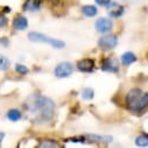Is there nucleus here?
Returning a JSON list of instances; mask_svg holds the SVG:
<instances>
[{
  "mask_svg": "<svg viewBox=\"0 0 148 148\" xmlns=\"http://www.w3.org/2000/svg\"><path fill=\"white\" fill-rule=\"evenodd\" d=\"M26 107L29 112L38 113L43 121L53 119L55 114V103L53 101V99L45 96H30L26 101Z\"/></svg>",
  "mask_w": 148,
  "mask_h": 148,
  "instance_id": "obj_1",
  "label": "nucleus"
},
{
  "mask_svg": "<svg viewBox=\"0 0 148 148\" xmlns=\"http://www.w3.org/2000/svg\"><path fill=\"white\" fill-rule=\"evenodd\" d=\"M125 103L128 110L135 113L142 112L148 107V92H142L140 89H132L127 92Z\"/></svg>",
  "mask_w": 148,
  "mask_h": 148,
  "instance_id": "obj_2",
  "label": "nucleus"
},
{
  "mask_svg": "<svg viewBox=\"0 0 148 148\" xmlns=\"http://www.w3.org/2000/svg\"><path fill=\"white\" fill-rule=\"evenodd\" d=\"M28 39L32 42L48 43V45H50L51 47H54L56 49H62L65 46V43L63 41H61V40L53 39V38H50V36H48V35H45V34H41V33H36V32H30L28 34Z\"/></svg>",
  "mask_w": 148,
  "mask_h": 148,
  "instance_id": "obj_3",
  "label": "nucleus"
},
{
  "mask_svg": "<svg viewBox=\"0 0 148 148\" xmlns=\"http://www.w3.org/2000/svg\"><path fill=\"white\" fill-rule=\"evenodd\" d=\"M117 45H118V38L116 35L105 34L100 36V39L98 40V47L103 50H112L117 47Z\"/></svg>",
  "mask_w": 148,
  "mask_h": 148,
  "instance_id": "obj_4",
  "label": "nucleus"
},
{
  "mask_svg": "<svg viewBox=\"0 0 148 148\" xmlns=\"http://www.w3.org/2000/svg\"><path fill=\"white\" fill-rule=\"evenodd\" d=\"M73 71V65L70 62H61L56 65L54 73L57 78H66Z\"/></svg>",
  "mask_w": 148,
  "mask_h": 148,
  "instance_id": "obj_5",
  "label": "nucleus"
},
{
  "mask_svg": "<svg viewBox=\"0 0 148 148\" xmlns=\"http://www.w3.org/2000/svg\"><path fill=\"white\" fill-rule=\"evenodd\" d=\"M100 68L107 72H118L119 70V62L113 57H105L100 62Z\"/></svg>",
  "mask_w": 148,
  "mask_h": 148,
  "instance_id": "obj_6",
  "label": "nucleus"
},
{
  "mask_svg": "<svg viewBox=\"0 0 148 148\" xmlns=\"http://www.w3.org/2000/svg\"><path fill=\"white\" fill-rule=\"evenodd\" d=\"M96 29L97 32L99 33H103V34H106L108 32H111V29L113 28V23L110 19L107 18H99L97 21H96Z\"/></svg>",
  "mask_w": 148,
  "mask_h": 148,
  "instance_id": "obj_7",
  "label": "nucleus"
},
{
  "mask_svg": "<svg viewBox=\"0 0 148 148\" xmlns=\"http://www.w3.org/2000/svg\"><path fill=\"white\" fill-rule=\"evenodd\" d=\"M106 7H107L108 15L111 18H120L124 14V6H121L118 3H112L111 1Z\"/></svg>",
  "mask_w": 148,
  "mask_h": 148,
  "instance_id": "obj_8",
  "label": "nucleus"
},
{
  "mask_svg": "<svg viewBox=\"0 0 148 148\" xmlns=\"http://www.w3.org/2000/svg\"><path fill=\"white\" fill-rule=\"evenodd\" d=\"M77 69L82 72H91L95 69V61L92 58H83L77 62Z\"/></svg>",
  "mask_w": 148,
  "mask_h": 148,
  "instance_id": "obj_9",
  "label": "nucleus"
},
{
  "mask_svg": "<svg viewBox=\"0 0 148 148\" xmlns=\"http://www.w3.org/2000/svg\"><path fill=\"white\" fill-rule=\"evenodd\" d=\"M42 1L41 0H26L23 4V11L26 12H36L41 8Z\"/></svg>",
  "mask_w": 148,
  "mask_h": 148,
  "instance_id": "obj_10",
  "label": "nucleus"
},
{
  "mask_svg": "<svg viewBox=\"0 0 148 148\" xmlns=\"http://www.w3.org/2000/svg\"><path fill=\"white\" fill-rule=\"evenodd\" d=\"M13 27L15 30H25L28 27V20L23 15H18L13 21Z\"/></svg>",
  "mask_w": 148,
  "mask_h": 148,
  "instance_id": "obj_11",
  "label": "nucleus"
},
{
  "mask_svg": "<svg viewBox=\"0 0 148 148\" xmlns=\"http://www.w3.org/2000/svg\"><path fill=\"white\" fill-rule=\"evenodd\" d=\"M84 138L89 139L90 141H93V142H97V143H108L112 141V138L111 136H101V135H96V134H86L84 135Z\"/></svg>",
  "mask_w": 148,
  "mask_h": 148,
  "instance_id": "obj_12",
  "label": "nucleus"
},
{
  "mask_svg": "<svg viewBox=\"0 0 148 148\" xmlns=\"http://www.w3.org/2000/svg\"><path fill=\"white\" fill-rule=\"evenodd\" d=\"M82 13L88 18H93L98 13V8L93 5H85L82 7Z\"/></svg>",
  "mask_w": 148,
  "mask_h": 148,
  "instance_id": "obj_13",
  "label": "nucleus"
},
{
  "mask_svg": "<svg viewBox=\"0 0 148 148\" xmlns=\"http://www.w3.org/2000/svg\"><path fill=\"white\" fill-rule=\"evenodd\" d=\"M136 61V56L132 51H126L121 55V63L124 65H131Z\"/></svg>",
  "mask_w": 148,
  "mask_h": 148,
  "instance_id": "obj_14",
  "label": "nucleus"
},
{
  "mask_svg": "<svg viewBox=\"0 0 148 148\" xmlns=\"http://www.w3.org/2000/svg\"><path fill=\"white\" fill-rule=\"evenodd\" d=\"M21 117H22V113L16 108H12L7 112V118L11 121H18V120L21 119Z\"/></svg>",
  "mask_w": 148,
  "mask_h": 148,
  "instance_id": "obj_15",
  "label": "nucleus"
},
{
  "mask_svg": "<svg viewBox=\"0 0 148 148\" xmlns=\"http://www.w3.org/2000/svg\"><path fill=\"white\" fill-rule=\"evenodd\" d=\"M95 97V91L91 88H84L82 90V98L84 100H91Z\"/></svg>",
  "mask_w": 148,
  "mask_h": 148,
  "instance_id": "obj_16",
  "label": "nucleus"
},
{
  "mask_svg": "<svg viewBox=\"0 0 148 148\" xmlns=\"http://www.w3.org/2000/svg\"><path fill=\"white\" fill-rule=\"evenodd\" d=\"M11 65V62L7 57H5L4 55L0 54V71H5L10 68Z\"/></svg>",
  "mask_w": 148,
  "mask_h": 148,
  "instance_id": "obj_17",
  "label": "nucleus"
},
{
  "mask_svg": "<svg viewBox=\"0 0 148 148\" xmlns=\"http://www.w3.org/2000/svg\"><path fill=\"white\" fill-rule=\"evenodd\" d=\"M39 147H60V145L54 141V140H50V139H43L40 141L39 143Z\"/></svg>",
  "mask_w": 148,
  "mask_h": 148,
  "instance_id": "obj_18",
  "label": "nucleus"
},
{
  "mask_svg": "<svg viewBox=\"0 0 148 148\" xmlns=\"http://www.w3.org/2000/svg\"><path fill=\"white\" fill-rule=\"evenodd\" d=\"M135 143L136 146H140V147H146L148 146V135H140L135 139Z\"/></svg>",
  "mask_w": 148,
  "mask_h": 148,
  "instance_id": "obj_19",
  "label": "nucleus"
},
{
  "mask_svg": "<svg viewBox=\"0 0 148 148\" xmlns=\"http://www.w3.org/2000/svg\"><path fill=\"white\" fill-rule=\"evenodd\" d=\"M15 71L18 73H20V75H27V73L29 72L28 68L26 65H23V64H20V63L15 64Z\"/></svg>",
  "mask_w": 148,
  "mask_h": 148,
  "instance_id": "obj_20",
  "label": "nucleus"
},
{
  "mask_svg": "<svg viewBox=\"0 0 148 148\" xmlns=\"http://www.w3.org/2000/svg\"><path fill=\"white\" fill-rule=\"evenodd\" d=\"M7 25V18L4 14H0V28H3Z\"/></svg>",
  "mask_w": 148,
  "mask_h": 148,
  "instance_id": "obj_21",
  "label": "nucleus"
},
{
  "mask_svg": "<svg viewBox=\"0 0 148 148\" xmlns=\"http://www.w3.org/2000/svg\"><path fill=\"white\" fill-rule=\"evenodd\" d=\"M96 4L99 5V6H107L112 0H95Z\"/></svg>",
  "mask_w": 148,
  "mask_h": 148,
  "instance_id": "obj_22",
  "label": "nucleus"
},
{
  "mask_svg": "<svg viewBox=\"0 0 148 148\" xmlns=\"http://www.w3.org/2000/svg\"><path fill=\"white\" fill-rule=\"evenodd\" d=\"M4 138H5V133H3V132H0V146H1V142H3Z\"/></svg>",
  "mask_w": 148,
  "mask_h": 148,
  "instance_id": "obj_23",
  "label": "nucleus"
}]
</instances>
